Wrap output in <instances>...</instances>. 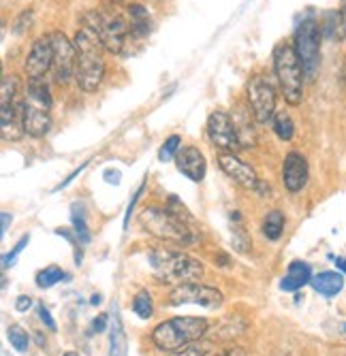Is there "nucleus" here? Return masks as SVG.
<instances>
[{"instance_id":"ea45409f","label":"nucleus","mask_w":346,"mask_h":356,"mask_svg":"<svg viewBox=\"0 0 346 356\" xmlns=\"http://www.w3.org/2000/svg\"><path fill=\"white\" fill-rule=\"evenodd\" d=\"M103 175H105V181H107V184H111V186H120L122 175H120V171H118V169H107Z\"/></svg>"},{"instance_id":"f704fd0d","label":"nucleus","mask_w":346,"mask_h":356,"mask_svg":"<svg viewBox=\"0 0 346 356\" xmlns=\"http://www.w3.org/2000/svg\"><path fill=\"white\" fill-rule=\"evenodd\" d=\"M37 314H39V320L43 322V325H45V329L47 331H52V333H56V322H54V318H52V314H49V309L41 303L39 307H37Z\"/></svg>"},{"instance_id":"6e6552de","label":"nucleus","mask_w":346,"mask_h":356,"mask_svg":"<svg viewBox=\"0 0 346 356\" xmlns=\"http://www.w3.org/2000/svg\"><path fill=\"white\" fill-rule=\"evenodd\" d=\"M321 41H323V32L321 24L314 17L301 19V24L295 30V51L299 56V62L304 67L306 79L314 81L319 75L321 67Z\"/></svg>"},{"instance_id":"6ab92c4d","label":"nucleus","mask_w":346,"mask_h":356,"mask_svg":"<svg viewBox=\"0 0 346 356\" xmlns=\"http://www.w3.org/2000/svg\"><path fill=\"white\" fill-rule=\"evenodd\" d=\"M312 267L304 261H293L287 269V275L282 277L280 282V290H285V293H297L301 290L306 284L312 282Z\"/></svg>"},{"instance_id":"37998d69","label":"nucleus","mask_w":346,"mask_h":356,"mask_svg":"<svg viewBox=\"0 0 346 356\" xmlns=\"http://www.w3.org/2000/svg\"><path fill=\"white\" fill-rule=\"evenodd\" d=\"M223 356H246V354H244V350H242V348H229Z\"/></svg>"},{"instance_id":"72a5a7b5","label":"nucleus","mask_w":346,"mask_h":356,"mask_svg":"<svg viewBox=\"0 0 346 356\" xmlns=\"http://www.w3.org/2000/svg\"><path fill=\"white\" fill-rule=\"evenodd\" d=\"M143 188H146V181L135 190V194H133V199L129 201V205H127V213H124V231L129 229V222H131V216H133V211H135V205H137V201H139V197H141V192H143Z\"/></svg>"},{"instance_id":"b1692460","label":"nucleus","mask_w":346,"mask_h":356,"mask_svg":"<svg viewBox=\"0 0 346 356\" xmlns=\"http://www.w3.org/2000/svg\"><path fill=\"white\" fill-rule=\"evenodd\" d=\"M272 128L280 141H291L295 135V122L289 111H276L272 120Z\"/></svg>"},{"instance_id":"ddd939ff","label":"nucleus","mask_w":346,"mask_h":356,"mask_svg":"<svg viewBox=\"0 0 346 356\" xmlns=\"http://www.w3.org/2000/svg\"><path fill=\"white\" fill-rule=\"evenodd\" d=\"M205 131H207L210 143L216 149H220V152H231V154H235L242 147L239 137H237V131H235V126H233V120L225 111H212L207 115Z\"/></svg>"},{"instance_id":"c85d7f7f","label":"nucleus","mask_w":346,"mask_h":356,"mask_svg":"<svg viewBox=\"0 0 346 356\" xmlns=\"http://www.w3.org/2000/svg\"><path fill=\"white\" fill-rule=\"evenodd\" d=\"M182 149V137L180 135H169L165 139V143L159 149V160L161 163H169V160H175L178 152Z\"/></svg>"},{"instance_id":"39448f33","label":"nucleus","mask_w":346,"mask_h":356,"mask_svg":"<svg viewBox=\"0 0 346 356\" xmlns=\"http://www.w3.org/2000/svg\"><path fill=\"white\" fill-rule=\"evenodd\" d=\"M274 60V75L278 81V88L285 96V101L293 107L301 105L304 101V67L299 62V56L295 51L293 43H278L272 54Z\"/></svg>"},{"instance_id":"5701e85b","label":"nucleus","mask_w":346,"mask_h":356,"mask_svg":"<svg viewBox=\"0 0 346 356\" xmlns=\"http://www.w3.org/2000/svg\"><path fill=\"white\" fill-rule=\"evenodd\" d=\"M263 237L269 239V241H278L282 237V233H285V213L278 211V209H272L267 211V216L263 218Z\"/></svg>"},{"instance_id":"de8ad7c7","label":"nucleus","mask_w":346,"mask_h":356,"mask_svg":"<svg viewBox=\"0 0 346 356\" xmlns=\"http://www.w3.org/2000/svg\"><path fill=\"white\" fill-rule=\"evenodd\" d=\"M65 356H79V354H77V352H67Z\"/></svg>"},{"instance_id":"a211bd4d","label":"nucleus","mask_w":346,"mask_h":356,"mask_svg":"<svg viewBox=\"0 0 346 356\" xmlns=\"http://www.w3.org/2000/svg\"><path fill=\"white\" fill-rule=\"evenodd\" d=\"M231 120H233V126H235V131H237L242 147H253L255 141H257V135H255V122H257V118H255V113L250 111L248 105L246 107L237 105L233 115H231Z\"/></svg>"},{"instance_id":"423d86ee","label":"nucleus","mask_w":346,"mask_h":356,"mask_svg":"<svg viewBox=\"0 0 346 356\" xmlns=\"http://www.w3.org/2000/svg\"><path fill=\"white\" fill-rule=\"evenodd\" d=\"M207 333V320L197 316H178L154 327L150 339L161 352H173L188 343L201 341Z\"/></svg>"},{"instance_id":"2eb2a0df","label":"nucleus","mask_w":346,"mask_h":356,"mask_svg":"<svg viewBox=\"0 0 346 356\" xmlns=\"http://www.w3.org/2000/svg\"><path fill=\"white\" fill-rule=\"evenodd\" d=\"M218 167L229 179H233L244 190H253L255 192V190L261 188V179H259L257 171L250 167L248 163H244V160L237 154L223 152V154L218 156Z\"/></svg>"},{"instance_id":"dca6fc26","label":"nucleus","mask_w":346,"mask_h":356,"mask_svg":"<svg viewBox=\"0 0 346 356\" xmlns=\"http://www.w3.org/2000/svg\"><path fill=\"white\" fill-rule=\"evenodd\" d=\"M310 179V167L306 156L299 152H289L285 156V163H282V184L291 194H297L306 188Z\"/></svg>"},{"instance_id":"bb28decb","label":"nucleus","mask_w":346,"mask_h":356,"mask_svg":"<svg viewBox=\"0 0 346 356\" xmlns=\"http://www.w3.org/2000/svg\"><path fill=\"white\" fill-rule=\"evenodd\" d=\"M133 312H135L141 320L152 318V314H154V303H152V295L148 293V290H139V293L135 295V299H133Z\"/></svg>"},{"instance_id":"49530a36","label":"nucleus","mask_w":346,"mask_h":356,"mask_svg":"<svg viewBox=\"0 0 346 356\" xmlns=\"http://www.w3.org/2000/svg\"><path fill=\"white\" fill-rule=\"evenodd\" d=\"M90 303H92V305H99V303H101V295H94Z\"/></svg>"},{"instance_id":"4be33fe9","label":"nucleus","mask_w":346,"mask_h":356,"mask_svg":"<svg viewBox=\"0 0 346 356\" xmlns=\"http://www.w3.org/2000/svg\"><path fill=\"white\" fill-rule=\"evenodd\" d=\"M127 13H129V17H131V30L135 32L137 37H146L148 32L152 30L150 11H148L143 5L135 3V5H129V7H127Z\"/></svg>"},{"instance_id":"f8f14e48","label":"nucleus","mask_w":346,"mask_h":356,"mask_svg":"<svg viewBox=\"0 0 346 356\" xmlns=\"http://www.w3.org/2000/svg\"><path fill=\"white\" fill-rule=\"evenodd\" d=\"M52 45H54V64H52V77L54 83L67 86L77 71V49L75 43L65 35V32H52Z\"/></svg>"},{"instance_id":"a19ab883","label":"nucleus","mask_w":346,"mask_h":356,"mask_svg":"<svg viewBox=\"0 0 346 356\" xmlns=\"http://www.w3.org/2000/svg\"><path fill=\"white\" fill-rule=\"evenodd\" d=\"M0 218H3V231H0V235H7V231H9V224H11V213L9 211H3L0 213Z\"/></svg>"},{"instance_id":"a18cd8bd","label":"nucleus","mask_w":346,"mask_h":356,"mask_svg":"<svg viewBox=\"0 0 346 356\" xmlns=\"http://www.w3.org/2000/svg\"><path fill=\"white\" fill-rule=\"evenodd\" d=\"M336 267H338L342 273H346V258H342V256H340V258H336Z\"/></svg>"},{"instance_id":"9b49d317","label":"nucleus","mask_w":346,"mask_h":356,"mask_svg":"<svg viewBox=\"0 0 346 356\" xmlns=\"http://www.w3.org/2000/svg\"><path fill=\"white\" fill-rule=\"evenodd\" d=\"M225 301L223 293L218 288L207 286V284H199V282H188V284H180L173 286L169 293V305L171 307H180V305H199L205 309H216Z\"/></svg>"},{"instance_id":"4468645a","label":"nucleus","mask_w":346,"mask_h":356,"mask_svg":"<svg viewBox=\"0 0 346 356\" xmlns=\"http://www.w3.org/2000/svg\"><path fill=\"white\" fill-rule=\"evenodd\" d=\"M52 64H54L52 35H43L33 43L24 60V75L26 79H45V75L52 73Z\"/></svg>"},{"instance_id":"09e8293b","label":"nucleus","mask_w":346,"mask_h":356,"mask_svg":"<svg viewBox=\"0 0 346 356\" xmlns=\"http://www.w3.org/2000/svg\"><path fill=\"white\" fill-rule=\"evenodd\" d=\"M148 3H161V0H148Z\"/></svg>"},{"instance_id":"412c9836","label":"nucleus","mask_w":346,"mask_h":356,"mask_svg":"<svg viewBox=\"0 0 346 356\" xmlns=\"http://www.w3.org/2000/svg\"><path fill=\"white\" fill-rule=\"evenodd\" d=\"M109 356H129V341L124 333L122 318L113 314L111 327H109Z\"/></svg>"},{"instance_id":"7c9ffc66","label":"nucleus","mask_w":346,"mask_h":356,"mask_svg":"<svg viewBox=\"0 0 346 356\" xmlns=\"http://www.w3.org/2000/svg\"><path fill=\"white\" fill-rule=\"evenodd\" d=\"M33 22H35V11H33V9H24V11L13 19L11 32H13V35H17V37H22V35H26V32L30 30Z\"/></svg>"},{"instance_id":"393cba45","label":"nucleus","mask_w":346,"mask_h":356,"mask_svg":"<svg viewBox=\"0 0 346 356\" xmlns=\"http://www.w3.org/2000/svg\"><path fill=\"white\" fill-rule=\"evenodd\" d=\"M323 39H336L344 37V28H342V15L340 9H331L323 13V24H321Z\"/></svg>"},{"instance_id":"79ce46f5","label":"nucleus","mask_w":346,"mask_h":356,"mask_svg":"<svg viewBox=\"0 0 346 356\" xmlns=\"http://www.w3.org/2000/svg\"><path fill=\"white\" fill-rule=\"evenodd\" d=\"M340 15H342V28H344V37H346V0L340 3Z\"/></svg>"},{"instance_id":"a878e982","label":"nucleus","mask_w":346,"mask_h":356,"mask_svg":"<svg viewBox=\"0 0 346 356\" xmlns=\"http://www.w3.org/2000/svg\"><path fill=\"white\" fill-rule=\"evenodd\" d=\"M65 277H67L65 271H62L60 267H56V265H52V267H45V269H41L37 273V286L43 288V290H47V288L56 286L58 282H62Z\"/></svg>"},{"instance_id":"f03ea898","label":"nucleus","mask_w":346,"mask_h":356,"mask_svg":"<svg viewBox=\"0 0 346 356\" xmlns=\"http://www.w3.org/2000/svg\"><path fill=\"white\" fill-rule=\"evenodd\" d=\"M148 263L152 273L161 284L180 286L188 282H197L203 277L205 269L201 261L188 256L184 252H175L169 248H154L148 254Z\"/></svg>"},{"instance_id":"473e14b6","label":"nucleus","mask_w":346,"mask_h":356,"mask_svg":"<svg viewBox=\"0 0 346 356\" xmlns=\"http://www.w3.org/2000/svg\"><path fill=\"white\" fill-rule=\"evenodd\" d=\"M28 241H30V235H24V237H22V239H19V241L15 243V248H13V250H11L9 254H5V256H3V271H7L9 267H13L15 258H17V256L22 254V250H24V248L28 245Z\"/></svg>"},{"instance_id":"1a4fd4ad","label":"nucleus","mask_w":346,"mask_h":356,"mask_svg":"<svg viewBox=\"0 0 346 356\" xmlns=\"http://www.w3.org/2000/svg\"><path fill=\"white\" fill-rule=\"evenodd\" d=\"M19 79L5 75L0 81V135L5 141H17L24 133L22 122V103H17Z\"/></svg>"},{"instance_id":"7ed1b4c3","label":"nucleus","mask_w":346,"mask_h":356,"mask_svg":"<svg viewBox=\"0 0 346 356\" xmlns=\"http://www.w3.org/2000/svg\"><path fill=\"white\" fill-rule=\"evenodd\" d=\"M188 222H191L188 218H182L169 207H161V205H150L139 216V224L148 235L173 245L197 243L199 237L195 235V231L188 229Z\"/></svg>"},{"instance_id":"c9c22d12","label":"nucleus","mask_w":346,"mask_h":356,"mask_svg":"<svg viewBox=\"0 0 346 356\" xmlns=\"http://www.w3.org/2000/svg\"><path fill=\"white\" fill-rule=\"evenodd\" d=\"M107 325H109V316L107 314L97 316V318L92 320V333H105Z\"/></svg>"},{"instance_id":"f257e3e1","label":"nucleus","mask_w":346,"mask_h":356,"mask_svg":"<svg viewBox=\"0 0 346 356\" xmlns=\"http://www.w3.org/2000/svg\"><path fill=\"white\" fill-rule=\"evenodd\" d=\"M75 49H77V71L75 81L77 88L86 94L97 92L105 79V58H103V43L94 35V30L84 26L75 32Z\"/></svg>"},{"instance_id":"c03bdc74","label":"nucleus","mask_w":346,"mask_h":356,"mask_svg":"<svg viewBox=\"0 0 346 356\" xmlns=\"http://www.w3.org/2000/svg\"><path fill=\"white\" fill-rule=\"evenodd\" d=\"M340 81L344 83V88H346V56H344V60H342V69H340Z\"/></svg>"},{"instance_id":"e433bc0d","label":"nucleus","mask_w":346,"mask_h":356,"mask_svg":"<svg viewBox=\"0 0 346 356\" xmlns=\"http://www.w3.org/2000/svg\"><path fill=\"white\" fill-rule=\"evenodd\" d=\"M233 245H235L239 252H248V248H250V241L246 239V235H244V231H242V229H235V235H233Z\"/></svg>"},{"instance_id":"cd10ccee","label":"nucleus","mask_w":346,"mask_h":356,"mask_svg":"<svg viewBox=\"0 0 346 356\" xmlns=\"http://www.w3.org/2000/svg\"><path fill=\"white\" fill-rule=\"evenodd\" d=\"M7 339L13 346V350H17L19 354H26V350L30 346V337H28V333L19 325H11L7 329Z\"/></svg>"},{"instance_id":"f3484780","label":"nucleus","mask_w":346,"mask_h":356,"mask_svg":"<svg viewBox=\"0 0 346 356\" xmlns=\"http://www.w3.org/2000/svg\"><path fill=\"white\" fill-rule=\"evenodd\" d=\"M175 167L178 171L195 184L203 181L205 179V173H207V160L203 156V152L195 145H186L178 152L175 156Z\"/></svg>"},{"instance_id":"9d476101","label":"nucleus","mask_w":346,"mask_h":356,"mask_svg":"<svg viewBox=\"0 0 346 356\" xmlns=\"http://www.w3.org/2000/svg\"><path fill=\"white\" fill-rule=\"evenodd\" d=\"M246 101L257 124H269L276 113V83L267 75H253L246 86Z\"/></svg>"},{"instance_id":"20e7f679","label":"nucleus","mask_w":346,"mask_h":356,"mask_svg":"<svg viewBox=\"0 0 346 356\" xmlns=\"http://www.w3.org/2000/svg\"><path fill=\"white\" fill-rule=\"evenodd\" d=\"M24 133L33 139H41L52 128V94L45 79H28L22 99Z\"/></svg>"},{"instance_id":"8fccbe9b","label":"nucleus","mask_w":346,"mask_h":356,"mask_svg":"<svg viewBox=\"0 0 346 356\" xmlns=\"http://www.w3.org/2000/svg\"><path fill=\"white\" fill-rule=\"evenodd\" d=\"M220 356H223V354H220Z\"/></svg>"},{"instance_id":"4c0bfd02","label":"nucleus","mask_w":346,"mask_h":356,"mask_svg":"<svg viewBox=\"0 0 346 356\" xmlns=\"http://www.w3.org/2000/svg\"><path fill=\"white\" fill-rule=\"evenodd\" d=\"M86 167H88V163L79 165V169H75V171H73V173H71V175L67 177V179H62V181H60V184H58V186L54 188V192H60L62 188H67V186H69V184H71V181H73V179H75V177H77V175H79V173H81V171L86 169Z\"/></svg>"},{"instance_id":"58836bf2","label":"nucleus","mask_w":346,"mask_h":356,"mask_svg":"<svg viewBox=\"0 0 346 356\" xmlns=\"http://www.w3.org/2000/svg\"><path fill=\"white\" fill-rule=\"evenodd\" d=\"M30 307H33V299H30L28 295H19V297L15 299V309H17V312L24 314V312H28Z\"/></svg>"},{"instance_id":"0eeeda50","label":"nucleus","mask_w":346,"mask_h":356,"mask_svg":"<svg viewBox=\"0 0 346 356\" xmlns=\"http://www.w3.org/2000/svg\"><path fill=\"white\" fill-rule=\"evenodd\" d=\"M81 24L92 28L109 54H120L124 43H127L129 26L118 13L105 11V9H90L81 15Z\"/></svg>"},{"instance_id":"aec40b11","label":"nucleus","mask_w":346,"mask_h":356,"mask_svg":"<svg viewBox=\"0 0 346 356\" xmlns=\"http://www.w3.org/2000/svg\"><path fill=\"white\" fill-rule=\"evenodd\" d=\"M310 286L317 290L319 295H323L325 299H331L336 295L342 293V288H344V275L338 273V271H323L319 275H314Z\"/></svg>"},{"instance_id":"c756f323","label":"nucleus","mask_w":346,"mask_h":356,"mask_svg":"<svg viewBox=\"0 0 346 356\" xmlns=\"http://www.w3.org/2000/svg\"><path fill=\"white\" fill-rule=\"evenodd\" d=\"M71 220H73V226H75V237H77V241H79L81 245H88L90 239H92V235H90V229H88V224H86L84 213L77 211V205H73V216H71Z\"/></svg>"},{"instance_id":"2f4dec72","label":"nucleus","mask_w":346,"mask_h":356,"mask_svg":"<svg viewBox=\"0 0 346 356\" xmlns=\"http://www.w3.org/2000/svg\"><path fill=\"white\" fill-rule=\"evenodd\" d=\"M212 352V343L205 341H195V343H188L180 350L169 352V356H207Z\"/></svg>"}]
</instances>
